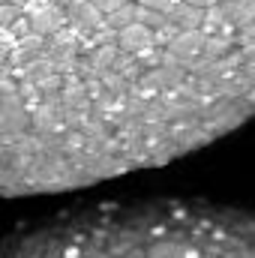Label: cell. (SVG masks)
Returning a JSON list of instances; mask_svg holds the SVG:
<instances>
[{"instance_id": "obj_1", "label": "cell", "mask_w": 255, "mask_h": 258, "mask_svg": "<svg viewBox=\"0 0 255 258\" xmlns=\"http://www.w3.org/2000/svg\"><path fill=\"white\" fill-rule=\"evenodd\" d=\"M0 258H255V216L198 201L111 204L27 228Z\"/></svg>"}]
</instances>
